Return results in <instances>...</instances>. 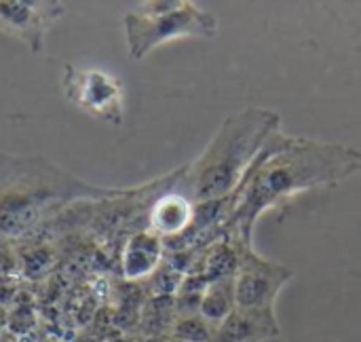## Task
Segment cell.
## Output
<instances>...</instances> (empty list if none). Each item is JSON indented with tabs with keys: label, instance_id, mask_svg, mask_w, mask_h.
I'll return each mask as SVG.
<instances>
[{
	"label": "cell",
	"instance_id": "277c9868",
	"mask_svg": "<svg viewBox=\"0 0 361 342\" xmlns=\"http://www.w3.org/2000/svg\"><path fill=\"white\" fill-rule=\"evenodd\" d=\"M123 30L129 57L142 61L157 47L178 38H214L218 17L195 2L152 0L125 13Z\"/></svg>",
	"mask_w": 361,
	"mask_h": 342
},
{
	"label": "cell",
	"instance_id": "9c48e42d",
	"mask_svg": "<svg viewBox=\"0 0 361 342\" xmlns=\"http://www.w3.org/2000/svg\"><path fill=\"white\" fill-rule=\"evenodd\" d=\"M180 186L163 193L148 209V228L163 241L182 237L195 218V203Z\"/></svg>",
	"mask_w": 361,
	"mask_h": 342
},
{
	"label": "cell",
	"instance_id": "5bb4252c",
	"mask_svg": "<svg viewBox=\"0 0 361 342\" xmlns=\"http://www.w3.org/2000/svg\"><path fill=\"white\" fill-rule=\"evenodd\" d=\"M142 342H169V336H148Z\"/></svg>",
	"mask_w": 361,
	"mask_h": 342
},
{
	"label": "cell",
	"instance_id": "6da1fadb",
	"mask_svg": "<svg viewBox=\"0 0 361 342\" xmlns=\"http://www.w3.org/2000/svg\"><path fill=\"white\" fill-rule=\"evenodd\" d=\"M357 173L361 150L355 146L292 138L279 129L228 199L224 235L237 245H254V226L262 214L296 195L338 186Z\"/></svg>",
	"mask_w": 361,
	"mask_h": 342
},
{
	"label": "cell",
	"instance_id": "3957f363",
	"mask_svg": "<svg viewBox=\"0 0 361 342\" xmlns=\"http://www.w3.org/2000/svg\"><path fill=\"white\" fill-rule=\"evenodd\" d=\"M281 129V116L269 108H245L228 114L207 148L186 165L182 193L192 203L231 199L247 176L250 167Z\"/></svg>",
	"mask_w": 361,
	"mask_h": 342
},
{
	"label": "cell",
	"instance_id": "8992f818",
	"mask_svg": "<svg viewBox=\"0 0 361 342\" xmlns=\"http://www.w3.org/2000/svg\"><path fill=\"white\" fill-rule=\"evenodd\" d=\"M294 279V271L262 258L254 245L241 248L239 269L235 275L237 309L267 311L275 309L277 296Z\"/></svg>",
	"mask_w": 361,
	"mask_h": 342
},
{
	"label": "cell",
	"instance_id": "4fadbf2b",
	"mask_svg": "<svg viewBox=\"0 0 361 342\" xmlns=\"http://www.w3.org/2000/svg\"><path fill=\"white\" fill-rule=\"evenodd\" d=\"M216 332V326H212L201 313L199 315H184L178 317L169 338L184 342H212Z\"/></svg>",
	"mask_w": 361,
	"mask_h": 342
},
{
	"label": "cell",
	"instance_id": "5b68a950",
	"mask_svg": "<svg viewBox=\"0 0 361 342\" xmlns=\"http://www.w3.org/2000/svg\"><path fill=\"white\" fill-rule=\"evenodd\" d=\"M61 93L70 106L110 127H121L125 118V87L118 76L102 68H80L66 63L61 72Z\"/></svg>",
	"mask_w": 361,
	"mask_h": 342
},
{
	"label": "cell",
	"instance_id": "52a82bcc",
	"mask_svg": "<svg viewBox=\"0 0 361 342\" xmlns=\"http://www.w3.org/2000/svg\"><path fill=\"white\" fill-rule=\"evenodd\" d=\"M63 15L66 4L55 0H0V32L40 55L49 32Z\"/></svg>",
	"mask_w": 361,
	"mask_h": 342
},
{
	"label": "cell",
	"instance_id": "7c38bea8",
	"mask_svg": "<svg viewBox=\"0 0 361 342\" xmlns=\"http://www.w3.org/2000/svg\"><path fill=\"white\" fill-rule=\"evenodd\" d=\"M178 319L176 296H150L142 311V330L148 336H169Z\"/></svg>",
	"mask_w": 361,
	"mask_h": 342
},
{
	"label": "cell",
	"instance_id": "ba28073f",
	"mask_svg": "<svg viewBox=\"0 0 361 342\" xmlns=\"http://www.w3.org/2000/svg\"><path fill=\"white\" fill-rule=\"evenodd\" d=\"M279 336L281 326L275 309H235L220 326H216L212 342H273Z\"/></svg>",
	"mask_w": 361,
	"mask_h": 342
},
{
	"label": "cell",
	"instance_id": "8fae6325",
	"mask_svg": "<svg viewBox=\"0 0 361 342\" xmlns=\"http://www.w3.org/2000/svg\"><path fill=\"white\" fill-rule=\"evenodd\" d=\"M235 309H237V300H235V277L233 279L212 281L207 286L205 294H203L201 315L212 326H220Z\"/></svg>",
	"mask_w": 361,
	"mask_h": 342
},
{
	"label": "cell",
	"instance_id": "7a4b0ae2",
	"mask_svg": "<svg viewBox=\"0 0 361 342\" xmlns=\"http://www.w3.org/2000/svg\"><path fill=\"white\" fill-rule=\"evenodd\" d=\"M131 188L91 186L44 159L0 154V235L21 237L76 201L121 199Z\"/></svg>",
	"mask_w": 361,
	"mask_h": 342
},
{
	"label": "cell",
	"instance_id": "30bf717a",
	"mask_svg": "<svg viewBox=\"0 0 361 342\" xmlns=\"http://www.w3.org/2000/svg\"><path fill=\"white\" fill-rule=\"evenodd\" d=\"M165 260V243L159 235H154L150 228H140L135 231L121 256V271L127 281H142L150 279L157 269Z\"/></svg>",
	"mask_w": 361,
	"mask_h": 342
}]
</instances>
